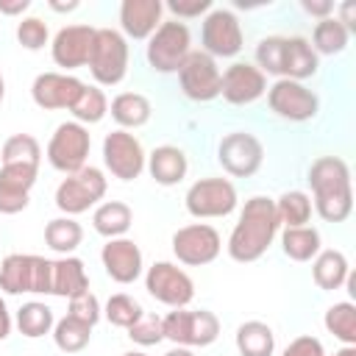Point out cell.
Returning a JSON list of instances; mask_svg holds the SVG:
<instances>
[{
  "mask_svg": "<svg viewBox=\"0 0 356 356\" xmlns=\"http://www.w3.org/2000/svg\"><path fill=\"white\" fill-rule=\"evenodd\" d=\"M278 217H275V200L267 197V195H253L245 200L242 211H239V220L228 236V256L239 264H250V261H259L275 234H278Z\"/></svg>",
  "mask_w": 356,
  "mask_h": 356,
  "instance_id": "obj_1",
  "label": "cell"
},
{
  "mask_svg": "<svg viewBox=\"0 0 356 356\" xmlns=\"http://www.w3.org/2000/svg\"><path fill=\"white\" fill-rule=\"evenodd\" d=\"M312 186V209L325 222H345L353 211V186L350 167L339 156H320L312 161L309 175Z\"/></svg>",
  "mask_w": 356,
  "mask_h": 356,
  "instance_id": "obj_2",
  "label": "cell"
},
{
  "mask_svg": "<svg viewBox=\"0 0 356 356\" xmlns=\"http://www.w3.org/2000/svg\"><path fill=\"white\" fill-rule=\"evenodd\" d=\"M53 261L36 253H8L0 264V289L6 295H50Z\"/></svg>",
  "mask_w": 356,
  "mask_h": 356,
  "instance_id": "obj_3",
  "label": "cell"
},
{
  "mask_svg": "<svg viewBox=\"0 0 356 356\" xmlns=\"http://www.w3.org/2000/svg\"><path fill=\"white\" fill-rule=\"evenodd\" d=\"M86 67L100 86H117L128 72V39L114 28H95Z\"/></svg>",
  "mask_w": 356,
  "mask_h": 356,
  "instance_id": "obj_4",
  "label": "cell"
},
{
  "mask_svg": "<svg viewBox=\"0 0 356 356\" xmlns=\"http://www.w3.org/2000/svg\"><path fill=\"white\" fill-rule=\"evenodd\" d=\"M108 189V181L103 175L100 167H81L78 172L67 175L58 186H56V209L64 211V217H75V214H83L89 211L92 206H97L103 200Z\"/></svg>",
  "mask_w": 356,
  "mask_h": 356,
  "instance_id": "obj_5",
  "label": "cell"
},
{
  "mask_svg": "<svg viewBox=\"0 0 356 356\" xmlns=\"http://www.w3.org/2000/svg\"><path fill=\"white\" fill-rule=\"evenodd\" d=\"M164 339L181 348H206L220 337V320L209 309H172L161 317Z\"/></svg>",
  "mask_w": 356,
  "mask_h": 356,
  "instance_id": "obj_6",
  "label": "cell"
},
{
  "mask_svg": "<svg viewBox=\"0 0 356 356\" xmlns=\"http://www.w3.org/2000/svg\"><path fill=\"white\" fill-rule=\"evenodd\" d=\"M189 53H192V33H189L186 22L167 19L147 39L145 58H147L150 70H156L161 75H170V72H178V67L184 64V58Z\"/></svg>",
  "mask_w": 356,
  "mask_h": 356,
  "instance_id": "obj_7",
  "label": "cell"
},
{
  "mask_svg": "<svg viewBox=\"0 0 356 356\" xmlns=\"http://www.w3.org/2000/svg\"><path fill=\"white\" fill-rule=\"evenodd\" d=\"M92 147V136L89 128L70 120V122H58L50 142H47V161L53 170L72 175L81 167H86V156Z\"/></svg>",
  "mask_w": 356,
  "mask_h": 356,
  "instance_id": "obj_8",
  "label": "cell"
},
{
  "mask_svg": "<svg viewBox=\"0 0 356 356\" xmlns=\"http://www.w3.org/2000/svg\"><path fill=\"white\" fill-rule=\"evenodd\" d=\"M236 186L228 178H200L186 189L184 206L192 217L197 220H211V217H228L236 209Z\"/></svg>",
  "mask_w": 356,
  "mask_h": 356,
  "instance_id": "obj_9",
  "label": "cell"
},
{
  "mask_svg": "<svg viewBox=\"0 0 356 356\" xmlns=\"http://www.w3.org/2000/svg\"><path fill=\"white\" fill-rule=\"evenodd\" d=\"M267 106L275 117H281L286 122H309L320 111V97L300 81L278 78L267 89Z\"/></svg>",
  "mask_w": 356,
  "mask_h": 356,
  "instance_id": "obj_10",
  "label": "cell"
},
{
  "mask_svg": "<svg viewBox=\"0 0 356 356\" xmlns=\"http://www.w3.org/2000/svg\"><path fill=\"white\" fill-rule=\"evenodd\" d=\"M217 161L220 167L234 178H250L259 172L264 161V145L256 134L248 131H231L217 145Z\"/></svg>",
  "mask_w": 356,
  "mask_h": 356,
  "instance_id": "obj_11",
  "label": "cell"
},
{
  "mask_svg": "<svg viewBox=\"0 0 356 356\" xmlns=\"http://www.w3.org/2000/svg\"><path fill=\"white\" fill-rule=\"evenodd\" d=\"M145 289L150 298H156L159 303L170 306V309H186L195 298V284L186 275V270H181L172 261H156L147 267L145 273Z\"/></svg>",
  "mask_w": 356,
  "mask_h": 356,
  "instance_id": "obj_12",
  "label": "cell"
},
{
  "mask_svg": "<svg viewBox=\"0 0 356 356\" xmlns=\"http://www.w3.org/2000/svg\"><path fill=\"white\" fill-rule=\"evenodd\" d=\"M220 81H222V72L217 67V58H211L203 50H192L178 67L181 92L195 103H209L220 97Z\"/></svg>",
  "mask_w": 356,
  "mask_h": 356,
  "instance_id": "obj_13",
  "label": "cell"
},
{
  "mask_svg": "<svg viewBox=\"0 0 356 356\" xmlns=\"http://www.w3.org/2000/svg\"><path fill=\"white\" fill-rule=\"evenodd\" d=\"M222 250V239L209 222H189L172 234V253L186 267L211 264Z\"/></svg>",
  "mask_w": 356,
  "mask_h": 356,
  "instance_id": "obj_14",
  "label": "cell"
},
{
  "mask_svg": "<svg viewBox=\"0 0 356 356\" xmlns=\"http://www.w3.org/2000/svg\"><path fill=\"white\" fill-rule=\"evenodd\" d=\"M242 25L236 19L234 11L228 8H211L206 17H203V25H200V44H203V53H209L211 58H231L242 50Z\"/></svg>",
  "mask_w": 356,
  "mask_h": 356,
  "instance_id": "obj_15",
  "label": "cell"
},
{
  "mask_svg": "<svg viewBox=\"0 0 356 356\" xmlns=\"http://www.w3.org/2000/svg\"><path fill=\"white\" fill-rule=\"evenodd\" d=\"M145 161H147V153L131 131L117 128V131L106 134V139H103V164L114 178H120V181L139 178L142 170H145Z\"/></svg>",
  "mask_w": 356,
  "mask_h": 356,
  "instance_id": "obj_16",
  "label": "cell"
},
{
  "mask_svg": "<svg viewBox=\"0 0 356 356\" xmlns=\"http://www.w3.org/2000/svg\"><path fill=\"white\" fill-rule=\"evenodd\" d=\"M267 92V75L248 61H234L220 81V95L231 106H248L256 103Z\"/></svg>",
  "mask_w": 356,
  "mask_h": 356,
  "instance_id": "obj_17",
  "label": "cell"
},
{
  "mask_svg": "<svg viewBox=\"0 0 356 356\" xmlns=\"http://www.w3.org/2000/svg\"><path fill=\"white\" fill-rule=\"evenodd\" d=\"M81 92H83V81H78L70 72H39L31 83V97L44 111L72 108Z\"/></svg>",
  "mask_w": 356,
  "mask_h": 356,
  "instance_id": "obj_18",
  "label": "cell"
},
{
  "mask_svg": "<svg viewBox=\"0 0 356 356\" xmlns=\"http://www.w3.org/2000/svg\"><path fill=\"white\" fill-rule=\"evenodd\" d=\"M92 42H95L92 25H64L50 42V56H53L56 67L78 70V67H86L89 53H92Z\"/></svg>",
  "mask_w": 356,
  "mask_h": 356,
  "instance_id": "obj_19",
  "label": "cell"
},
{
  "mask_svg": "<svg viewBox=\"0 0 356 356\" xmlns=\"http://www.w3.org/2000/svg\"><path fill=\"white\" fill-rule=\"evenodd\" d=\"M100 261H103V270L111 281L117 284H134L142 270H145V261H142V250L134 239L128 236H120V239H108L100 250Z\"/></svg>",
  "mask_w": 356,
  "mask_h": 356,
  "instance_id": "obj_20",
  "label": "cell"
},
{
  "mask_svg": "<svg viewBox=\"0 0 356 356\" xmlns=\"http://www.w3.org/2000/svg\"><path fill=\"white\" fill-rule=\"evenodd\" d=\"M161 0H122L120 3V33L128 39H150L161 25Z\"/></svg>",
  "mask_w": 356,
  "mask_h": 356,
  "instance_id": "obj_21",
  "label": "cell"
},
{
  "mask_svg": "<svg viewBox=\"0 0 356 356\" xmlns=\"http://www.w3.org/2000/svg\"><path fill=\"white\" fill-rule=\"evenodd\" d=\"M145 167H147V172L156 184L175 186L186 178L189 161H186V153L178 145H159V147H153V153H147Z\"/></svg>",
  "mask_w": 356,
  "mask_h": 356,
  "instance_id": "obj_22",
  "label": "cell"
},
{
  "mask_svg": "<svg viewBox=\"0 0 356 356\" xmlns=\"http://www.w3.org/2000/svg\"><path fill=\"white\" fill-rule=\"evenodd\" d=\"M284 78L289 81H306L317 75L320 70V56L312 50L306 36H284Z\"/></svg>",
  "mask_w": 356,
  "mask_h": 356,
  "instance_id": "obj_23",
  "label": "cell"
},
{
  "mask_svg": "<svg viewBox=\"0 0 356 356\" xmlns=\"http://www.w3.org/2000/svg\"><path fill=\"white\" fill-rule=\"evenodd\" d=\"M89 289V275L86 267L78 256H61L53 261V281H50V295L56 298H75Z\"/></svg>",
  "mask_w": 356,
  "mask_h": 356,
  "instance_id": "obj_24",
  "label": "cell"
},
{
  "mask_svg": "<svg viewBox=\"0 0 356 356\" xmlns=\"http://www.w3.org/2000/svg\"><path fill=\"white\" fill-rule=\"evenodd\" d=\"M108 114H111V120H114L122 131H131V128H142V125L150 120L153 106H150V100H147L145 95H139V92H120V95L111 100Z\"/></svg>",
  "mask_w": 356,
  "mask_h": 356,
  "instance_id": "obj_25",
  "label": "cell"
},
{
  "mask_svg": "<svg viewBox=\"0 0 356 356\" xmlns=\"http://www.w3.org/2000/svg\"><path fill=\"white\" fill-rule=\"evenodd\" d=\"M92 225H95V231H97L100 236H106V239H120V236H125L128 228L134 225V211H131V206L122 203V200H106V203H100V206L95 209Z\"/></svg>",
  "mask_w": 356,
  "mask_h": 356,
  "instance_id": "obj_26",
  "label": "cell"
},
{
  "mask_svg": "<svg viewBox=\"0 0 356 356\" xmlns=\"http://www.w3.org/2000/svg\"><path fill=\"white\" fill-rule=\"evenodd\" d=\"M348 275H350V267L342 250H320L312 261V278L325 292L339 289L348 281Z\"/></svg>",
  "mask_w": 356,
  "mask_h": 356,
  "instance_id": "obj_27",
  "label": "cell"
},
{
  "mask_svg": "<svg viewBox=\"0 0 356 356\" xmlns=\"http://www.w3.org/2000/svg\"><path fill=\"white\" fill-rule=\"evenodd\" d=\"M236 350L239 356H273L275 334L261 320H248L236 328Z\"/></svg>",
  "mask_w": 356,
  "mask_h": 356,
  "instance_id": "obj_28",
  "label": "cell"
},
{
  "mask_svg": "<svg viewBox=\"0 0 356 356\" xmlns=\"http://www.w3.org/2000/svg\"><path fill=\"white\" fill-rule=\"evenodd\" d=\"M281 250L292 261H312L320 253V231L314 225H298L281 231Z\"/></svg>",
  "mask_w": 356,
  "mask_h": 356,
  "instance_id": "obj_29",
  "label": "cell"
},
{
  "mask_svg": "<svg viewBox=\"0 0 356 356\" xmlns=\"http://www.w3.org/2000/svg\"><path fill=\"white\" fill-rule=\"evenodd\" d=\"M348 39H350L348 28L331 14V17H325V19H317L309 44H312V50H314L317 56H337V53H342V50L348 47Z\"/></svg>",
  "mask_w": 356,
  "mask_h": 356,
  "instance_id": "obj_30",
  "label": "cell"
},
{
  "mask_svg": "<svg viewBox=\"0 0 356 356\" xmlns=\"http://www.w3.org/2000/svg\"><path fill=\"white\" fill-rule=\"evenodd\" d=\"M56 325V317H53V309L42 300H28L17 309V328L22 337L28 339H39L44 334H50Z\"/></svg>",
  "mask_w": 356,
  "mask_h": 356,
  "instance_id": "obj_31",
  "label": "cell"
},
{
  "mask_svg": "<svg viewBox=\"0 0 356 356\" xmlns=\"http://www.w3.org/2000/svg\"><path fill=\"white\" fill-rule=\"evenodd\" d=\"M81 239H83V228H81V222H75V217H56L44 225L47 248L61 256H72V250L81 245Z\"/></svg>",
  "mask_w": 356,
  "mask_h": 356,
  "instance_id": "obj_32",
  "label": "cell"
},
{
  "mask_svg": "<svg viewBox=\"0 0 356 356\" xmlns=\"http://www.w3.org/2000/svg\"><path fill=\"white\" fill-rule=\"evenodd\" d=\"M275 217L284 228H298L312 220V197L300 189H289L275 200Z\"/></svg>",
  "mask_w": 356,
  "mask_h": 356,
  "instance_id": "obj_33",
  "label": "cell"
},
{
  "mask_svg": "<svg viewBox=\"0 0 356 356\" xmlns=\"http://www.w3.org/2000/svg\"><path fill=\"white\" fill-rule=\"evenodd\" d=\"M50 334H53V342H56L58 350H64V353H81L89 345V339H92V325H86V323L64 314L61 320H56V325H53Z\"/></svg>",
  "mask_w": 356,
  "mask_h": 356,
  "instance_id": "obj_34",
  "label": "cell"
},
{
  "mask_svg": "<svg viewBox=\"0 0 356 356\" xmlns=\"http://www.w3.org/2000/svg\"><path fill=\"white\" fill-rule=\"evenodd\" d=\"M325 331L334 334L342 345H356V306L350 300H339L325 309Z\"/></svg>",
  "mask_w": 356,
  "mask_h": 356,
  "instance_id": "obj_35",
  "label": "cell"
},
{
  "mask_svg": "<svg viewBox=\"0 0 356 356\" xmlns=\"http://www.w3.org/2000/svg\"><path fill=\"white\" fill-rule=\"evenodd\" d=\"M70 111H72L75 122H81V125H95V122H100V120L108 114V97H106L103 89L83 83V92H81V97L72 103Z\"/></svg>",
  "mask_w": 356,
  "mask_h": 356,
  "instance_id": "obj_36",
  "label": "cell"
},
{
  "mask_svg": "<svg viewBox=\"0 0 356 356\" xmlns=\"http://www.w3.org/2000/svg\"><path fill=\"white\" fill-rule=\"evenodd\" d=\"M42 161V147L36 142V136L31 134H14L6 139L3 145V164H31L39 167Z\"/></svg>",
  "mask_w": 356,
  "mask_h": 356,
  "instance_id": "obj_37",
  "label": "cell"
},
{
  "mask_svg": "<svg viewBox=\"0 0 356 356\" xmlns=\"http://www.w3.org/2000/svg\"><path fill=\"white\" fill-rule=\"evenodd\" d=\"M103 314H106V320H108L111 325L128 331V328L145 314V309H142V303H139L136 298H131V295H125V292H117V295H111V298L106 300Z\"/></svg>",
  "mask_w": 356,
  "mask_h": 356,
  "instance_id": "obj_38",
  "label": "cell"
},
{
  "mask_svg": "<svg viewBox=\"0 0 356 356\" xmlns=\"http://www.w3.org/2000/svg\"><path fill=\"white\" fill-rule=\"evenodd\" d=\"M256 67L264 75L284 78V36H264L256 44Z\"/></svg>",
  "mask_w": 356,
  "mask_h": 356,
  "instance_id": "obj_39",
  "label": "cell"
},
{
  "mask_svg": "<svg viewBox=\"0 0 356 356\" xmlns=\"http://www.w3.org/2000/svg\"><path fill=\"white\" fill-rule=\"evenodd\" d=\"M50 39V31H47V22L39 19V17H25L17 22V42L25 47V50H42Z\"/></svg>",
  "mask_w": 356,
  "mask_h": 356,
  "instance_id": "obj_40",
  "label": "cell"
},
{
  "mask_svg": "<svg viewBox=\"0 0 356 356\" xmlns=\"http://www.w3.org/2000/svg\"><path fill=\"white\" fill-rule=\"evenodd\" d=\"M36 175H39V167H31V164H0V184L17 192L31 195Z\"/></svg>",
  "mask_w": 356,
  "mask_h": 356,
  "instance_id": "obj_41",
  "label": "cell"
},
{
  "mask_svg": "<svg viewBox=\"0 0 356 356\" xmlns=\"http://www.w3.org/2000/svg\"><path fill=\"white\" fill-rule=\"evenodd\" d=\"M128 337H131V342H136V345H142V348H150V345H159L161 339H164V331H161V317H156V314H142L131 328H128Z\"/></svg>",
  "mask_w": 356,
  "mask_h": 356,
  "instance_id": "obj_42",
  "label": "cell"
},
{
  "mask_svg": "<svg viewBox=\"0 0 356 356\" xmlns=\"http://www.w3.org/2000/svg\"><path fill=\"white\" fill-rule=\"evenodd\" d=\"M67 314L95 328V323L103 317V309H100V300L95 298V292H89V289H86V292H81V295L70 298V312H67Z\"/></svg>",
  "mask_w": 356,
  "mask_h": 356,
  "instance_id": "obj_43",
  "label": "cell"
},
{
  "mask_svg": "<svg viewBox=\"0 0 356 356\" xmlns=\"http://www.w3.org/2000/svg\"><path fill=\"white\" fill-rule=\"evenodd\" d=\"M167 8L175 14V19H195L200 14H209L211 11V0H170Z\"/></svg>",
  "mask_w": 356,
  "mask_h": 356,
  "instance_id": "obj_44",
  "label": "cell"
},
{
  "mask_svg": "<svg viewBox=\"0 0 356 356\" xmlns=\"http://www.w3.org/2000/svg\"><path fill=\"white\" fill-rule=\"evenodd\" d=\"M281 356H325V350H323V342H320L317 337L303 334V337H295V339L284 348Z\"/></svg>",
  "mask_w": 356,
  "mask_h": 356,
  "instance_id": "obj_45",
  "label": "cell"
},
{
  "mask_svg": "<svg viewBox=\"0 0 356 356\" xmlns=\"http://www.w3.org/2000/svg\"><path fill=\"white\" fill-rule=\"evenodd\" d=\"M28 203H31L28 192H17L0 184V214H19L28 209Z\"/></svg>",
  "mask_w": 356,
  "mask_h": 356,
  "instance_id": "obj_46",
  "label": "cell"
},
{
  "mask_svg": "<svg viewBox=\"0 0 356 356\" xmlns=\"http://www.w3.org/2000/svg\"><path fill=\"white\" fill-rule=\"evenodd\" d=\"M300 8L317 19H325L334 14V3L331 0H300Z\"/></svg>",
  "mask_w": 356,
  "mask_h": 356,
  "instance_id": "obj_47",
  "label": "cell"
},
{
  "mask_svg": "<svg viewBox=\"0 0 356 356\" xmlns=\"http://www.w3.org/2000/svg\"><path fill=\"white\" fill-rule=\"evenodd\" d=\"M337 11L339 14H334V17L348 28V33H356V6L353 3H342Z\"/></svg>",
  "mask_w": 356,
  "mask_h": 356,
  "instance_id": "obj_48",
  "label": "cell"
},
{
  "mask_svg": "<svg viewBox=\"0 0 356 356\" xmlns=\"http://www.w3.org/2000/svg\"><path fill=\"white\" fill-rule=\"evenodd\" d=\"M28 8H31V0H0V14H8V17L22 14Z\"/></svg>",
  "mask_w": 356,
  "mask_h": 356,
  "instance_id": "obj_49",
  "label": "cell"
},
{
  "mask_svg": "<svg viewBox=\"0 0 356 356\" xmlns=\"http://www.w3.org/2000/svg\"><path fill=\"white\" fill-rule=\"evenodd\" d=\"M8 334H11V314H8V309H6V300L0 298V342H3Z\"/></svg>",
  "mask_w": 356,
  "mask_h": 356,
  "instance_id": "obj_50",
  "label": "cell"
},
{
  "mask_svg": "<svg viewBox=\"0 0 356 356\" xmlns=\"http://www.w3.org/2000/svg\"><path fill=\"white\" fill-rule=\"evenodd\" d=\"M50 8H53V11H75L78 3H75V0H72V3H56V0H50Z\"/></svg>",
  "mask_w": 356,
  "mask_h": 356,
  "instance_id": "obj_51",
  "label": "cell"
},
{
  "mask_svg": "<svg viewBox=\"0 0 356 356\" xmlns=\"http://www.w3.org/2000/svg\"><path fill=\"white\" fill-rule=\"evenodd\" d=\"M164 356H195V353H192V348H181V345H175V348H170Z\"/></svg>",
  "mask_w": 356,
  "mask_h": 356,
  "instance_id": "obj_52",
  "label": "cell"
},
{
  "mask_svg": "<svg viewBox=\"0 0 356 356\" xmlns=\"http://www.w3.org/2000/svg\"><path fill=\"white\" fill-rule=\"evenodd\" d=\"M331 356H356V345H342V348L334 350Z\"/></svg>",
  "mask_w": 356,
  "mask_h": 356,
  "instance_id": "obj_53",
  "label": "cell"
},
{
  "mask_svg": "<svg viewBox=\"0 0 356 356\" xmlns=\"http://www.w3.org/2000/svg\"><path fill=\"white\" fill-rule=\"evenodd\" d=\"M3 97H6V78H3V72H0V103H3Z\"/></svg>",
  "mask_w": 356,
  "mask_h": 356,
  "instance_id": "obj_54",
  "label": "cell"
},
{
  "mask_svg": "<svg viewBox=\"0 0 356 356\" xmlns=\"http://www.w3.org/2000/svg\"><path fill=\"white\" fill-rule=\"evenodd\" d=\"M122 356H147V353H142V350H128V353H122Z\"/></svg>",
  "mask_w": 356,
  "mask_h": 356,
  "instance_id": "obj_55",
  "label": "cell"
}]
</instances>
